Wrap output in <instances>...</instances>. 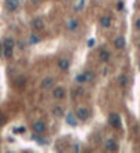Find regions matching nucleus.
I'll return each mask as SVG.
<instances>
[{"label":"nucleus","instance_id":"nucleus-16","mask_svg":"<svg viewBox=\"0 0 140 153\" xmlns=\"http://www.w3.org/2000/svg\"><path fill=\"white\" fill-rule=\"evenodd\" d=\"M118 83H120L121 87H126V84H128V76L126 75H121L118 77Z\"/></svg>","mask_w":140,"mask_h":153},{"label":"nucleus","instance_id":"nucleus-32","mask_svg":"<svg viewBox=\"0 0 140 153\" xmlns=\"http://www.w3.org/2000/svg\"><path fill=\"white\" fill-rule=\"evenodd\" d=\"M62 1H63V3H67V1H69V0H62Z\"/></svg>","mask_w":140,"mask_h":153},{"label":"nucleus","instance_id":"nucleus-24","mask_svg":"<svg viewBox=\"0 0 140 153\" xmlns=\"http://www.w3.org/2000/svg\"><path fill=\"white\" fill-rule=\"evenodd\" d=\"M84 3H85V0H81L80 4H78V6H76V10H77V11H78V10H81V8L84 7Z\"/></svg>","mask_w":140,"mask_h":153},{"label":"nucleus","instance_id":"nucleus-13","mask_svg":"<svg viewBox=\"0 0 140 153\" xmlns=\"http://www.w3.org/2000/svg\"><path fill=\"white\" fill-rule=\"evenodd\" d=\"M52 84H54V79H52V77H45L44 80L41 81V88L48 90L50 87H52Z\"/></svg>","mask_w":140,"mask_h":153},{"label":"nucleus","instance_id":"nucleus-5","mask_svg":"<svg viewBox=\"0 0 140 153\" xmlns=\"http://www.w3.org/2000/svg\"><path fill=\"white\" fill-rule=\"evenodd\" d=\"M32 28L34 29V30H43L44 29V21L41 20V18H34V20L32 21Z\"/></svg>","mask_w":140,"mask_h":153},{"label":"nucleus","instance_id":"nucleus-22","mask_svg":"<svg viewBox=\"0 0 140 153\" xmlns=\"http://www.w3.org/2000/svg\"><path fill=\"white\" fill-rule=\"evenodd\" d=\"M17 86H18V87H22V86H25V79L24 77H18V79H17Z\"/></svg>","mask_w":140,"mask_h":153},{"label":"nucleus","instance_id":"nucleus-12","mask_svg":"<svg viewBox=\"0 0 140 153\" xmlns=\"http://www.w3.org/2000/svg\"><path fill=\"white\" fill-rule=\"evenodd\" d=\"M58 66H59L60 70H67L69 66H70V62H69V59H66V58H60V59L58 61Z\"/></svg>","mask_w":140,"mask_h":153},{"label":"nucleus","instance_id":"nucleus-25","mask_svg":"<svg viewBox=\"0 0 140 153\" xmlns=\"http://www.w3.org/2000/svg\"><path fill=\"white\" fill-rule=\"evenodd\" d=\"M25 127H19V128H14V133H25Z\"/></svg>","mask_w":140,"mask_h":153},{"label":"nucleus","instance_id":"nucleus-10","mask_svg":"<svg viewBox=\"0 0 140 153\" xmlns=\"http://www.w3.org/2000/svg\"><path fill=\"white\" fill-rule=\"evenodd\" d=\"M104 146H106V149L107 150H111V152H114V150L118 149V144H117L114 139H107L106 144H104Z\"/></svg>","mask_w":140,"mask_h":153},{"label":"nucleus","instance_id":"nucleus-28","mask_svg":"<svg viewBox=\"0 0 140 153\" xmlns=\"http://www.w3.org/2000/svg\"><path fill=\"white\" fill-rule=\"evenodd\" d=\"M135 26H136L137 30H140V18H139V20H136V22H135Z\"/></svg>","mask_w":140,"mask_h":153},{"label":"nucleus","instance_id":"nucleus-14","mask_svg":"<svg viewBox=\"0 0 140 153\" xmlns=\"http://www.w3.org/2000/svg\"><path fill=\"white\" fill-rule=\"evenodd\" d=\"M110 52L108 51H106V50H100V52H99V59L102 61V62H108L110 61Z\"/></svg>","mask_w":140,"mask_h":153},{"label":"nucleus","instance_id":"nucleus-6","mask_svg":"<svg viewBox=\"0 0 140 153\" xmlns=\"http://www.w3.org/2000/svg\"><path fill=\"white\" fill-rule=\"evenodd\" d=\"M66 124L72 125V127H76L77 125V117L73 112H69L67 115H66Z\"/></svg>","mask_w":140,"mask_h":153},{"label":"nucleus","instance_id":"nucleus-11","mask_svg":"<svg viewBox=\"0 0 140 153\" xmlns=\"http://www.w3.org/2000/svg\"><path fill=\"white\" fill-rule=\"evenodd\" d=\"M99 22H100V26H102V28H110V26H111V18L107 15L102 17Z\"/></svg>","mask_w":140,"mask_h":153},{"label":"nucleus","instance_id":"nucleus-4","mask_svg":"<svg viewBox=\"0 0 140 153\" xmlns=\"http://www.w3.org/2000/svg\"><path fill=\"white\" fill-rule=\"evenodd\" d=\"M4 6L7 8V11L12 12L19 7V0H6V1H4Z\"/></svg>","mask_w":140,"mask_h":153},{"label":"nucleus","instance_id":"nucleus-29","mask_svg":"<svg viewBox=\"0 0 140 153\" xmlns=\"http://www.w3.org/2000/svg\"><path fill=\"white\" fill-rule=\"evenodd\" d=\"M3 50H4L3 43H0V57H1V54H3Z\"/></svg>","mask_w":140,"mask_h":153},{"label":"nucleus","instance_id":"nucleus-7","mask_svg":"<svg viewBox=\"0 0 140 153\" xmlns=\"http://www.w3.org/2000/svg\"><path fill=\"white\" fill-rule=\"evenodd\" d=\"M45 128H47V125H45V123H43V121H36V123H33V131L34 133H44Z\"/></svg>","mask_w":140,"mask_h":153},{"label":"nucleus","instance_id":"nucleus-19","mask_svg":"<svg viewBox=\"0 0 140 153\" xmlns=\"http://www.w3.org/2000/svg\"><path fill=\"white\" fill-rule=\"evenodd\" d=\"M29 43L30 44H37V43H40V37L37 36V35H32L30 39H29Z\"/></svg>","mask_w":140,"mask_h":153},{"label":"nucleus","instance_id":"nucleus-9","mask_svg":"<svg viewBox=\"0 0 140 153\" xmlns=\"http://www.w3.org/2000/svg\"><path fill=\"white\" fill-rule=\"evenodd\" d=\"M52 95L55 99H63L65 98V90L62 87H56L54 91H52Z\"/></svg>","mask_w":140,"mask_h":153},{"label":"nucleus","instance_id":"nucleus-1","mask_svg":"<svg viewBox=\"0 0 140 153\" xmlns=\"http://www.w3.org/2000/svg\"><path fill=\"white\" fill-rule=\"evenodd\" d=\"M14 44H15V41L12 40L11 37H7V39H4V41H3L4 57H6L7 59L12 57V52H14Z\"/></svg>","mask_w":140,"mask_h":153},{"label":"nucleus","instance_id":"nucleus-8","mask_svg":"<svg viewBox=\"0 0 140 153\" xmlns=\"http://www.w3.org/2000/svg\"><path fill=\"white\" fill-rule=\"evenodd\" d=\"M125 46H126V40H125L124 36H118L116 40H114V47H116V49L121 50V49H124Z\"/></svg>","mask_w":140,"mask_h":153},{"label":"nucleus","instance_id":"nucleus-31","mask_svg":"<svg viewBox=\"0 0 140 153\" xmlns=\"http://www.w3.org/2000/svg\"><path fill=\"white\" fill-rule=\"evenodd\" d=\"M30 1H32V3H34V4H39L41 0H30Z\"/></svg>","mask_w":140,"mask_h":153},{"label":"nucleus","instance_id":"nucleus-17","mask_svg":"<svg viewBox=\"0 0 140 153\" xmlns=\"http://www.w3.org/2000/svg\"><path fill=\"white\" fill-rule=\"evenodd\" d=\"M52 113H54V116H56V117H62L63 116V109L60 108V106H55V108L52 109Z\"/></svg>","mask_w":140,"mask_h":153},{"label":"nucleus","instance_id":"nucleus-2","mask_svg":"<svg viewBox=\"0 0 140 153\" xmlns=\"http://www.w3.org/2000/svg\"><path fill=\"white\" fill-rule=\"evenodd\" d=\"M108 124L111 125L113 128H121L122 121H121L120 115H118V113H110V116H108Z\"/></svg>","mask_w":140,"mask_h":153},{"label":"nucleus","instance_id":"nucleus-27","mask_svg":"<svg viewBox=\"0 0 140 153\" xmlns=\"http://www.w3.org/2000/svg\"><path fill=\"white\" fill-rule=\"evenodd\" d=\"M87 44H88V47H93V44H95V40H93V39H89Z\"/></svg>","mask_w":140,"mask_h":153},{"label":"nucleus","instance_id":"nucleus-26","mask_svg":"<svg viewBox=\"0 0 140 153\" xmlns=\"http://www.w3.org/2000/svg\"><path fill=\"white\" fill-rule=\"evenodd\" d=\"M4 123H6V117H4V115L0 113V125H3Z\"/></svg>","mask_w":140,"mask_h":153},{"label":"nucleus","instance_id":"nucleus-15","mask_svg":"<svg viewBox=\"0 0 140 153\" xmlns=\"http://www.w3.org/2000/svg\"><path fill=\"white\" fill-rule=\"evenodd\" d=\"M77 28H78V21L77 20H70L67 22V29L69 30H72L73 32V30H76Z\"/></svg>","mask_w":140,"mask_h":153},{"label":"nucleus","instance_id":"nucleus-20","mask_svg":"<svg viewBox=\"0 0 140 153\" xmlns=\"http://www.w3.org/2000/svg\"><path fill=\"white\" fill-rule=\"evenodd\" d=\"M32 139H34L36 142H39V144H48V141H45V139H43L41 137H39L37 134H34V135H32Z\"/></svg>","mask_w":140,"mask_h":153},{"label":"nucleus","instance_id":"nucleus-23","mask_svg":"<svg viewBox=\"0 0 140 153\" xmlns=\"http://www.w3.org/2000/svg\"><path fill=\"white\" fill-rule=\"evenodd\" d=\"M124 6H125V4H124V1H122V0H120V1L117 3V8H118L120 11H121V10H124Z\"/></svg>","mask_w":140,"mask_h":153},{"label":"nucleus","instance_id":"nucleus-18","mask_svg":"<svg viewBox=\"0 0 140 153\" xmlns=\"http://www.w3.org/2000/svg\"><path fill=\"white\" fill-rule=\"evenodd\" d=\"M84 75H85V80L87 81H92L95 79V73L92 70H87V72H84Z\"/></svg>","mask_w":140,"mask_h":153},{"label":"nucleus","instance_id":"nucleus-21","mask_svg":"<svg viewBox=\"0 0 140 153\" xmlns=\"http://www.w3.org/2000/svg\"><path fill=\"white\" fill-rule=\"evenodd\" d=\"M76 81H77V83H84V81H87V80H85V75H84V73L77 75V76H76Z\"/></svg>","mask_w":140,"mask_h":153},{"label":"nucleus","instance_id":"nucleus-3","mask_svg":"<svg viewBox=\"0 0 140 153\" xmlns=\"http://www.w3.org/2000/svg\"><path fill=\"white\" fill-rule=\"evenodd\" d=\"M74 115H76L77 119H80V120L85 121L89 117V110L87 108H84V106H80V108L76 109V113H74Z\"/></svg>","mask_w":140,"mask_h":153},{"label":"nucleus","instance_id":"nucleus-30","mask_svg":"<svg viewBox=\"0 0 140 153\" xmlns=\"http://www.w3.org/2000/svg\"><path fill=\"white\" fill-rule=\"evenodd\" d=\"M73 149H74V152H78V150H80V148H78V145H74V148H73Z\"/></svg>","mask_w":140,"mask_h":153}]
</instances>
